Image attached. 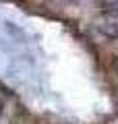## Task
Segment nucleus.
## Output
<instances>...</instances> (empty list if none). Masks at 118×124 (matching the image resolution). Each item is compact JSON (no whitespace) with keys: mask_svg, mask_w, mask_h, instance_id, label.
I'll return each instance as SVG.
<instances>
[{"mask_svg":"<svg viewBox=\"0 0 118 124\" xmlns=\"http://www.w3.org/2000/svg\"><path fill=\"white\" fill-rule=\"evenodd\" d=\"M0 114H2V108H0Z\"/></svg>","mask_w":118,"mask_h":124,"instance_id":"obj_1","label":"nucleus"}]
</instances>
